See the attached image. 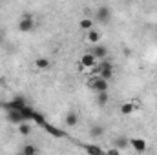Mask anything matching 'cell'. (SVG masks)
<instances>
[{"label":"cell","instance_id":"cell-1","mask_svg":"<svg viewBox=\"0 0 157 155\" xmlns=\"http://www.w3.org/2000/svg\"><path fill=\"white\" fill-rule=\"evenodd\" d=\"M88 88L93 89L95 93H106L108 91V80H104L101 77H91L88 80Z\"/></svg>","mask_w":157,"mask_h":155},{"label":"cell","instance_id":"cell-2","mask_svg":"<svg viewBox=\"0 0 157 155\" xmlns=\"http://www.w3.org/2000/svg\"><path fill=\"white\" fill-rule=\"evenodd\" d=\"M97 68H99V77L104 78V80H110L113 77V66L108 62V60H101L97 62Z\"/></svg>","mask_w":157,"mask_h":155},{"label":"cell","instance_id":"cell-3","mask_svg":"<svg viewBox=\"0 0 157 155\" xmlns=\"http://www.w3.org/2000/svg\"><path fill=\"white\" fill-rule=\"evenodd\" d=\"M35 20L31 18V15H24L20 20H18V29L22 31V33H29V31H33L35 29Z\"/></svg>","mask_w":157,"mask_h":155},{"label":"cell","instance_id":"cell-4","mask_svg":"<svg viewBox=\"0 0 157 155\" xmlns=\"http://www.w3.org/2000/svg\"><path fill=\"white\" fill-rule=\"evenodd\" d=\"M97 66V59L91 55V53H84L82 57H80V70H93Z\"/></svg>","mask_w":157,"mask_h":155},{"label":"cell","instance_id":"cell-5","mask_svg":"<svg viewBox=\"0 0 157 155\" xmlns=\"http://www.w3.org/2000/svg\"><path fill=\"white\" fill-rule=\"evenodd\" d=\"M97 60H104L106 57H108V47L106 46H102V44H95L93 47H91V51H90Z\"/></svg>","mask_w":157,"mask_h":155},{"label":"cell","instance_id":"cell-6","mask_svg":"<svg viewBox=\"0 0 157 155\" xmlns=\"http://www.w3.org/2000/svg\"><path fill=\"white\" fill-rule=\"evenodd\" d=\"M4 106L7 108V112H9V110H18V112H20V110H24L28 104H26V99H24V97H17V99H13V100L6 102Z\"/></svg>","mask_w":157,"mask_h":155},{"label":"cell","instance_id":"cell-7","mask_svg":"<svg viewBox=\"0 0 157 155\" xmlns=\"http://www.w3.org/2000/svg\"><path fill=\"white\" fill-rule=\"evenodd\" d=\"M49 135H53V137H57V139H64V137H68V133L66 131H62L60 128H57V126H53L51 122H46L44 126H42Z\"/></svg>","mask_w":157,"mask_h":155},{"label":"cell","instance_id":"cell-8","mask_svg":"<svg viewBox=\"0 0 157 155\" xmlns=\"http://www.w3.org/2000/svg\"><path fill=\"white\" fill-rule=\"evenodd\" d=\"M110 15H112V9H110L108 6H101V7L97 9V17H95V18H97L99 22H104V24H106V22L110 20Z\"/></svg>","mask_w":157,"mask_h":155},{"label":"cell","instance_id":"cell-9","mask_svg":"<svg viewBox=\"0 0 157 155\" xmlns=\"http://www.w3.org/2000/svg\"><path fill=\"white\" fill-rule=\"evenodd\" d=\"M130 146L135 150V152H139V153H143V152H146L148 150V144H146V141L144 139H130Z\"/></svg>","mask_w":157,"mask_h":155},{"label":"cell","instance_id":"cell-10","mask_svg":"<svg viewBox=\"0 0 157 155\" xmlns=\"http://www.w3.org/2000/svg\"><path fill=\"white\" fill-rule=\"evenodd\" d=\"M7 120L9 122H13V124H22V122H26V119L22 117V112H18V110H9L7 112Z\"/></svg>","mask_w":157,"mask_h":155},{"label":"cell","instance_id":"cell-11","mask_svg":"<svg viewBox=\"0 0 157 155\" xmlns=\"http://www.w3.org/2000/svg\"><path fill=\"white\" fill-rule=\"evenodd\" d=\"M137 108H139V104H137L135 100L122 102V104H121V113H122V115H132V113H133Z\"/></svg>","mask_w":157,"mask_h":155},{"label":"cell","instance_id":"cell-12","mask_svg":"<svg viewBox=\"0 0 157 155\" xmlns=\"http://www.w3.org/2000/svg\"><path fill=\"white\" fill-rule=\"evenodd\" d=\"M82 148H84L86 155H106V152L97 144H82Z\"/></svg>","mask_w":157,"mask_h":155},{"label":"cell","instance_id":"cell-13","mask_svg":"<svg viewBox=\"0 0 157 155\" xmlns=\"http://www.w3.org/2000/svg\"><path fill=\"white\" fill-rule=\"evenodd\" d=\"M35 68L40 70V71H46V70L51 68V60L48 57H39V59H35Z\"/></svg>","mask_w":157,"mask_h":155},{"label":"cell","instance_id":"cell-14","mask_svg":"<svg viewBox=\"0 0 157 155\" xmlns=\"http://www.w3.org/2000/svg\"><path fill=\"white\" fill-rule=\"evenodd\" d=\"M64 122H66L68 128H75V126L78 124V115L75 113V112H70L68 115L64 117Z\"/></svg>","mask_w":157,"mask_h":155},{"label":"cell","instance_id":"cell-15","mask_svg":"<svg viewBox=\"0 0 157 155\" xmlns=\"http://www.w3.org/2000/svg\"><path fill=\"white\" fill-rule=\"evenodd\" d=\"M78 28H80V29H84L86 33H88V31H91V29H93V18H88V17L80 18V20H78Z\"/></svg>","mask_w":157,"mask_h":155},{"label":"cell","instance_id":"cell-16","mask_svg":"<svg viewBox=\"0 0 157 155\" xmlns=\"http://www.w3.org/2000/svg\"><path fill=\"white\" fill-rule=\"evenodd\" d=\"M86 40L90 42V44H99V40H101V33L97 31V29H91V31H88L86 33Z\"/></svg>","mask_w":157,"mask_h":155},{"label":"cell","instance_id":"cell-17","mask_svg":"<svg viewBox=\"0 0 157 155\" xmlns=\"http://www.w3.org/2000/svg\"><path fill=\"white\" fill-rule=\"evenodd\" d=\"M128 146H130V139H126V137H117L113 141V148H117V150H124Z\"/></svg>","mask_w":157,"mask_h":155},{"label":"cell","instance_id":"cell-18","mask_svg":"<svg viewBox=\"0 0 157 155\" xmlns=\"http://www.w3.org/2000/svg\"><path fill=\"white\" fill-rule=\"evenodd\" d=\"M22 155H39V150L35 144H24L22 148Z\"/></svg>","mask_w":157,"mask_h":155},{"label":"cell","instance_id":"cell-19","mask_svg":"<svg viewBox=\"0 0 157 155\" xmlns=\"http://www.w3.org/2000/svg\"><path fill=\"white\" fill-rule=\"evenodd\" d=\"M18 133H20V135H24V137H28V135L31 133V126H29L28 122H22V124H18Z\"/></svg>","mask_w":157,"mask_h":155},{"label":"cell","instance_id":"cell-20","mask_svg":"<svg viewBox=\"0 0 157 155\" xmlns=\"http://www.w3.org/2000/svg\"><path fill=\"white\" fill-rule=\"evenodd\" d=\"M108 100H110V93H108V91H106V93H97V104H99V106H104Z\"/></svg>","mask_w":157,"mask_h":155},{"label":"cell","instance_id":"cell-21","mask_svg":"<svg viewBox=\"0 0 157 155\" xmlns=\"http://www.w3.org/2000/svg\"><path fill=\"white\" fill-rule=\"evenodd\" d=\"M31 120H35V122H37L39 126H44V124L48 122V120H46V117L42 115L40 112H37V110H35V113H33V119H31Z\"/></svg>","mask_w":157,"mask_h":155},{"label":"cell","instance_id":"cell-22","mask_svg":"<svg viewBox=\"0 0 157 155\" xmlns=\"http://www.w3.org/2000/svg\"><path fill=\"white\" fill-rule=\"evenodd\" d=\"M102 131H104V130H102V126H93V128L90 130L91 137H101V135H102Z\"/></svg>","mask_w":157,"mask_h":155},{"label":"cell","instance_id":"cell-23","mask_svg":"<svg viewBox=\"0 0 157 155\" xmlns=\"http://www.w3.org/2000/svg\"><path fill=\"white\" fill-rule=\"evenodd\" d=\"M106 155H122V153H121V150H117V148H110L106 152Z\"/></svg>","mask_w":157,"mask_h":155},{"label":"cell","instance_id":"cell-24","mask_svg":"<svg viewBox=\"0 0 157 155\" xmlns=\"http://www.w3.org/2000/svg\"><path fill=\"white\" fill-rule=\"evenodd\" d=\"M155 33H157V26H155Z\"/></svg>","mask_w":157,"mask_h":155},{"label":"cell","instance_id":"cell-25","mask_svg":"<svg viewBox=\"0 0 157 155\" xmlns=\"http://www.w3.org/2000/svg\"><path fill=\"white\" fill-rule=\"evenodd\" d=\"M20 155H22V153H20Z\"/></svg>","mask_w":157,"mask_h":155}]
</instances>
